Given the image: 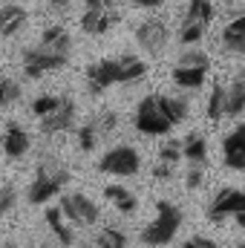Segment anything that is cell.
<instances>
[{
	"label": "cell",
	"mask_w": 245,
	"mask_h": 248,
	"mask_svg": "<svg viewBox=\"0 0 245 248\" xmlns=\"http://www.w3.org/2000/svg\"><path fill=\"white\" fill-rule=\"evenodd\" d=\"M187 119V104L170 95H144L136 107V130L144 136H165Z\"/></svg>",
	"instance_id": "6da1fadb"
},
{
	"label": "cell",
	"mask_w": 245,
	"mask_h": 248,
	"mask_svg": "<svg viewBox=\"0 0 245 248\" xmlns=\"http://www.w3.org/2000/svg\"><path fill=\"white\" fill-rule=\"evenodd\" d=\"M179 228H182V211L173 205V202H168V199H159L156 202V219L141 231V243L144 246H168L176 234H179Z\"/></svg>",
	"instance_id": "7a4b0ae2"
},
{
	"label": "cell",
	"mask_w": 245,
	"mask_h": 248,
	"mask_svg": "<svg viewBox=\"0 0 245 248\" xmlns=\"http://www.w3.org/2000/svg\"><path fill=\"white\" fill-rule=\"evenodd\" d=\"M69 182V170L58 165V162H52V159H46V162H41L38 165V170H35V179H32V185H29V202L32 205H44V202H49L52 196H58L63 187Z\"/></svg>",
	"instance_id": "3957f363"
},
{
	"label": "cell",
	"mask_w": 245,
	"mask_h": 248,
	"mask_svg": "<svg viewBox=\"0 0 245 248\" xmlns=\"http://www.w3.org/2000/svg\"><path fill=\"white\" fill-rule=\"evenodd\" d=\"M208 69H211V61L205 52H184L179 63L173 66V84L182 90H196L205 84Z\"/></svg>",
	"instance_id": "277c9868"
},
{
	"label": "cell",
	"mask_w": 245,
	"mask_h": 248,
	"mask_svg": "<svg viewBox=\"0 0 245 248\" xmlns=\"http://www.w3.org/2000/svg\"><path fill=\"white\" fill-rule=\"evenodd\" d=\"M138 168H141V156L130 144H119L98 159V170L110 173V176H133V173H138Z\"/></svg>",
	"instance_id": "5b68a950"
},
{
	"label": "cell",
	"mask_w": 245,
	"mask_h": 248,
	"mask_svg": "<svg viewBox=\"0 0 245 248\" xmlns=\"http://www.w3.org/2000/svg\"><path fill=\"white\" fill-rule=\"evenodd\" d=\"M61 214L72 222V225H81V228H87V225H95L98 222V205L90 199V196H84V193H63L61 196Z\"/></svg>",
	"instance_id": "8992f818"
},
{
	"label": "cell",
	"mask_w": 245,
	"mask_h": 248,
	"mask_svg": "<svg viewBox=\"0 0 245 248\" xmlns=\"http://www.w3.org/2000/svg\"><path fill=\"white\" fill-rule=\"evenodd\" d=\"M66 61H69V55L49 52L44 46H35V49L23 52V72H26V78H41L46 72H58L61 66H66Z\"/></svg>",
	"instance_id": "52a82bcc"
},
{
	"label": "cell",
	"mask_w": 245,
	"mask_h": 248,
	"mask_svg": "<svg viewBox=\"0 0 245 248\" xmlns=\"http://www.w3.org/2000/svg\"><path fill=\"white\" fill-rule=\"evenodd\" d=\"M113 84H119V58H101V61L87 66V90H90V95H101Z\"/></svg>",
	"instance_id": "ba28073f"
},
{
	"label": "cell",
	"mask_w": 245,
	"mask_h": 248,
	"mask_svg": "<svg viewBox=\"0 0 245 248\" xmlns=\"http://www.w3.org/2000/svg\"><path fill=\"white\" fill-rule=\"evenodd\" d=\"M136 41H138V46H141L144 52H150V55L162 52V49L168 46V41H170L168 23L159 20V17H150V20L138 23V26H136Z\"/></svg>",
	"instance_id": "9c48e42d"
},
{
	"label": "cell",
	"mask_w": 245,
	"mask_h": 248,
	"mask_svg": "<svg viewBox=\"0 0 245 248\" xmlns=\"http://www.w3.org/2000/svg\"><path fill=\"white\" fill-rule=\"evenodd\" d=\"M72 124H75V101H72V98H66V95L58 98V104H55V110H52V113L41 116V130H44L46 136L66 133Z\"/></svg>",
	"instance_id": "30bf717a"
},
{
	"label": "cell",
	"mask_w": 245,
	"mask_h": 248,
	"mask_svg": "<svg viewBox=\"0 0 245 248\" xmlns=\"http://www.w3.org/2000/svg\"><path fill=\"white\" fill-rule=\"evenodd\" d=\"M0 141H3V156H6V159H23V156L29 153V147H32V136H29L17 122L6 124Z\"/></svg>",
	"instance_id": "8fae6325"
},
{
	"label": "cell",
	"mask_w": 245,
	"mask_h": 248,
	"mask_svg": "<svg viewBox=\"0 0 245 248\" xmlns=\"http://www.w3.org/2000/svg\"><path fill=\"white\" fill-rule=\"evenodd\" d=\"M222 162L231 170H245V124L222 139Z\"/></svg>",
	"instance_id": "7c38bea8"
},
{
	"label": "cell",
	"mask_w": 245,
	"mask_h": 248,
	"mask_svg": "<svg viewBox=\"0 0 245 248\" xmlns=\"http://www.w3.org/2000/svg\"><path fill=\"white\" fill-rule=\"evenodd\" d=\"M116 23H119V12L116 9H87L81 15V29L87 35H107Z\"/></svg>",
	"instance_id": "4fadbf2b"
},
{
	"label": "cell",
	"mask_w": 245,
	"mask_h": 248,
	"mask_svg": "<svg viewBox=\"0 0 245 248\" xmlns=\"http://www.w3.org/2000/svg\"><path fill=\"white\" fill-rule=\"evenodd\" d=\"M240 187H222L216 196H214V202L208 205V217L214 219V222H222L225 217H231L234 211H237V205H240Z\"/></svg>",
	"instance_id": "5bb4252c"
},
{
	"label": "cell",
	"mask_w": 245,
	"mask_h": 248,
	"mask_svg": "<svg viewBox=\"0 0 245 248\" xmlns=\"http://www.w3.org/2000/svg\"><path fill=\"white\" fill-rule=\"evenodd\" d=\"M26 20H29V15L23 6H15V3L0 6V38H15L26 26Z\"/></svg>",
	"instance_id": "9a60e30c"
},
{
	"label": "cell",
	"mask_w": 245,
	"mask_h": 248,
	"mask_svg": "<svg viewBox=\"0 0 245 248\" xmlns=\"http://www.w3.org/2000/svg\"><path fill=\"white\" fill-rule=\"evenodd\" d=\"M41 46L49 49V52L69 55V49H72V35H69L63 26H46V29L41 32Z\"/></svg>",
	"instance_id": "2e32d148"
},
{
	"label": "cell",
	"mask_w": 245,
	"mask_h": 248,
	"mask_svg": "<svg viewBox=\"0 0 245 248\" xmlns=\"http://www.w3.org/2000/svg\"><path fill=\"white\" fill-rule=\"evenodd\" d=\"M46 225H49V231L58 237V243H61V246H72V243H75L72 222L61 214V208H49V211H46Z\"/></svg>",
	"instance_id": "e0dca14e"
},
{
	"label": "cell",
	"mask_w": 245,
	"mask_h": 248,
	"mask_svg": "<svg viewBox=\"0 0 245 248\" xmlns=\"http://www.w3.org/2000/svg\"><path fill=\"white\" fill-rule=\"evenodd\" d=\"M147 75V63L136 55H122L119 58V84H133Z\"/></svg>",
	"instance_id": "ac0fdd59"
},
{
	"label": "cell",
	"mask_w": 245,
	"mask_h": 248,
	"mask_svg": "<svg viewBox=\"0 0 245 248\" xmlns=\"http://www.w3.org/2000/svg\"><path fill=\"white\" fill-rule=\"evenodd\" d=\"M182 156L184 159H190L193 165L208 162V144H205V139H202L199 133H190V136L182 141Z\"/></svg>",
	"instance_id": "d6986e66"
},
{
	"label": "cell",
	"mask_w": 245,
	"mask_h": 248,
	"mask_svg": "<svg viewBox=\"0 0 245 248\" xmlns=\"http://www.w3.org/2000/svg\"><path fill=\"white\" fill-rule=\"evenodd\" d=\"M104 196H107V199L122 211V214H133V211H136V205H138V202H136V196H133L127 187H122V185H107V187H104Z\"/></svg>",
	"instance_id": "ffe728a7"
},
{
	"label": "cell",
	"mask_w": 245,
	"mask_h": 248,
	"mask_svg": "<svg viewBox=\"0 0 245 248\" xmlns=\"http://www.w3.org/2000/svg\"><path fill=\"white\" fill-rule=\"evenodd\" d=\"M222 113H225V119H237V116L245 113V93L237 84H231L225 90V107H222Z\"/></svg>",
	"instance_id": "44dd1931"
},
{
	"label": "cell",
	"mask_w": 245,
	"mask_h": 248,
	"mask_svg": "<svg viewBox=\"0 0 245 248\" xmlns=\"http://www.w3.org/2000/svg\"><path fill=\"white\" fill-rule=\"evenodd\" d=\"M184 17L199 20V23H205V26H208V23L214 20V6H211V0H187Z\"/></svg>",
	"instance_id": "7402d4cb"
},
{
	"label": "cell",
	"mask_w": 245,
	"mask_h": 248,
	"mask_svg": "<svg viewBox=\"0 0 245 248\" xmlns=\"http://www.w3.org/2000/svg\"><path fill=\"white\" fill-rule=\"evenodd\" d=\"M222 107H225V87H222V84H214V90H211V98H208V119H211V122H219V119H225Z\"/></svg>",
	"instance_id": "603a6c76"
},
{
	"label": "cell",
	"mask_w": 245,
	"mask_h": 248,
	"mask_svg": "<svg viewBox=\"0 0 245 248\" xmlns=\"http://www.w3.org/2000/svg\"><path fill=\"white\" fill-rule=\"evenodd\" d=\"M205 29H208L205 23L190 20V17H182V26H179V41H182V44H196V41H202Z\"/></svg>",
	"instance_id": "cb8c5ba5"
},
{
	"label": "cell",
	"mask_w": 245,
	"mask_h": 248,
	"mask_svg": "<svg viewBox=\"0 0 245 248\" xmlns=\"http://www.w3.org/2000/svg\"><path fill=\"white\" fill-rule=\"evenodd\" d=\"M95 248H127V237L119 228H104L95 237Z\"/></svg>",
	"instance_id": "d4e9b609"
},
{
	"label": "cell",
	"mask_w": 245,
	"mask_h": 248,
	"mask_svg": "<svg viewBox=\"0 0 245 248\" xmlns=\"http://www.w3.org/2000/svg\"><path fill=\"white\" fill-rule=\"evenodd\" d=\"M20 98V84L15 78H0V110L12 107Z\"/></svg>",
	"instance_id": "484cf974"
},
{
	"label": "cell",
	"mask_w": 245,
	"mask_h": 248,
	"mask_svg": "<svg viewBox=\"0 0 245 248\" xmlns=\"http://www.w3.org/2000/svg\"><path fill=\"white\" fill-rule=\"evenodd\" d=\"M222 46L234 55H245V32H237V29H222Z\"/></svg>",
	"instance_id": "4316f807"
},
{
	"label": "cell",
	"mask_w": 245,
	"mask_h": 248,
	"mask_svg": "<svg viewBox=\"0 0 245 248\" xmlns=\"http://www.w3.org/2000/svg\"><path fill=\"white\" fill-rule=\"evenodd\" d=\"M98 130H95V124L92 122H87V124H81V130H78V147L84 150V153H90L95 144H98Z\"/></svg>",
	"instance_id": "83f0119b"
},
{
	"label": "cell",
	"mask_w": 245,
	"mask_h": 248,
	"mask_svg": "<svg viewBox=\"0 0 245 248\" xmlns=\"http://www.w3.org/2000/svg\"><path fill=\"white\" fill-rule=\"evenodd\" d=\"M58 98L61 95H38L35 101H32V116H46V113H52L55 110V104H58Z\"/></svg>",
	"instance_id": "f1b7e54d"
},
{
	"label": "cell",
	"mask_w": 245,
	"mask_h": 248,
	"mask_svg": "<svg viewBox=\"0 0 245 248\" xmlns=\"http://www.w3.org/2000/svg\"><path fill=\"white\" fill-rule=\"evenodd\" d=\"M179 159H182V141H168L159 150V162H165V165H176Z\"/></svg>",
	"instance_id": "f546056e"
},
{
	"label": "cell",
	"mask_w": 245,
	"mask_h": 248,
	"mask_svg": "<svg viewBox=\"0 0 245 248\" xmlns=\"http://www.w3.org/2000/svg\"><path fill=\"white\" fill-rule=\"evenodd\" d=\"M15 205H17V190H15V185H0V214L15 211Z\"/></svg>",
	"instance_id": "4dcf8cb0"
},
{
	"label": "cell",
	"mask_w": 245,
	"mask_h": 248,
	"mask_svg": "<svg viewBox=\"0 0 245 248\" xmlns=\"http://www.w3.org/2000/svg\"><path fill=\"white\" fill-rule=\"evenodd\" d=\"M95 130H98V136H107V133H113L116 130V124H119V116L116 113H101L98 119H95Z\"/></svg>",
	"instance_id": "1f68e13d"
},
{
	"label": "cell",
	"mask_w": 245,
	"mask_h": 248,
	"mask_svg": "<svg viewBox=\"0 0 245 248\" xmlns=\"http://www.w3.org/2000/svg\"><path fill=\"white\" fill-rule=\"evenodd\" d=\"M182 248H216V243L208 237H190V240H184Z\"/></svg>",
	"instance_id": "d6a6232c"
},
{
	"label": "cell",
	"mask_w": 245,
	"mask_h": 248,
	"mask_svg": "<svg viewBox=\"0 0 245 248\" xmlns=\"http://www.w3.org/2000/svg\"><path fill=\"white\" fill-rule=\"evenodd\" d=\"M153 176H156V179H170V176H173V165L159 162V165L153 168Z\"/></svg>",
	"instance_id": "836d02e7"
},
{
	"label": "cell",
	"mask_w": 245,
	"mask_h": 248,
	"mask_svg": "<svg viewBox=\"0 0 245 248\" xmlns=\"http://www.w3.org/2000/svg\"><path fill=\"white\" fill-rule=\"evenodd\" d=\"M87 9H116V0H84Z\"/></svg>",
	"instance_id": "e575fe53"
},
{
	"label": "cell",
	"mask_w": 245,
	"mask_h": 248,
	"mask_svg": "<svg viewBox=\"0 0 245 248\" xmlns=\"http://www.w3.org/2000/svg\"><path fill=\"white\" fill-rule=\"evenodd\" d=\"M184 185L190 187V190H193V187H199V185H202V170H190V173H187V179H184Z\"/></svg>",
	"instance_id": "d590c367"
},
{
	"label": "cell",
	"mask_w": 245,
	"mask_h": 248,
	"mask_svg": "<svg viewBox=\"0 0 245 248\" xmlns=\"http://www.w3.org/2000/svg\"><path fill=\"white\" fill-rule=\"evenodd\" d=\"M136 6H141V9H156V6H162L165 0H133Z\"/></svg>",
	"instance_id": "8d00e7d4"
},
{
	"label": "cell",
	"mask_w": 245,
	"mask_h": 248,
	"mask_svg": "<svg viewBox=\"0 0 245 248\" xmlns=\"http://www.w3.org/2000/svg\"><path fill=\"white\" fill-rule=\"evenodd\" d=\"M228 29H237V32H245V15H240L237 20H231V23H228Z\"/></svg>",
	"instance_id": "74e56055"
},
{
	"label": "cell",
	"mask_w": 245,
	"mask_h": 248,
	"mask_svg": "<svg viewBox=\"0 0 245 248\" xmlns=\"http://www.w3.org/2000/svg\"><path fill=\"white\" fill-rule=\"evenodd\" d=\"M234 84H237V87H240V90L245 93V69H240V72H237V78H234Z\"/></svg>",
	"instance_id": "f35d334b"
},
{
	"label": "cell",
	"mask_w": 245,
	"mask_h": 248,
	"mask_svg": "<svg viewBox=\"0 0 245 248\" xmlns=\"http://www.w3.org/2000/svg\"><path fill=\"white\" fill-rule=\"evenodd\" d=\"M49 3H55V6H63V3H69V0H49Z\"/></svg>",
	"instance_id": "ab89813d"
},
{
	"label": "cell",
	"mask_w": 245,
	"mask_h": 248,
	"mask_svg": "<svg viewBox=\"0 0 245 248\" xmlns=\"http://www.w3.org/2000/svg\"><path fill=\"white\" fill-rule=\"evenodd\" d=\"M3 248H17V246H15V243H6V246H3Z\"/></svg>",
	"instance_id": "60d3db41"
},
{
	"label": "cell",
	"mask_w": 245,
	"mask_h": 248,
	"mask_svg": "<svg viewBox=\"0 0 245 248\" xmlns=\"http://www.w3.org/2000/svg\"><path fill=\"white\" fill-rule=\"evenodd\" d=\"M0 156H3V141H0Z\"/></svg>",
	"instance_id": "b9f144b4"
},
{
	"label": "cell",
	"mask_w": 245,
	"mask_h": 248,
	"mask_svg": "<svg viewBox=\"0 0 245 248\" xmlns=\"http://www.w3.org/2000/svg\"><path fill=\"white\" fill-rule=\"evenodd\" d=\"M84 248H95V246H84Z\"/></svg>",
	"instance_id": "7bdbcfd3"
},
{
	"label": "cell",
	"mask_w": 245,
	"mask_h": 248,
	"mask_svg": "<svg viewBox=\"0 0 245 248\" xmlns=\"http://www.w3.org/2000/svg\"><path fill=\"white\" fill-rule=\"evenodd\" d=\"M240 248H245V243H243V246H240Z\"/></svg>",
	"instance_id": "ee69618b"
}]
</instances>
